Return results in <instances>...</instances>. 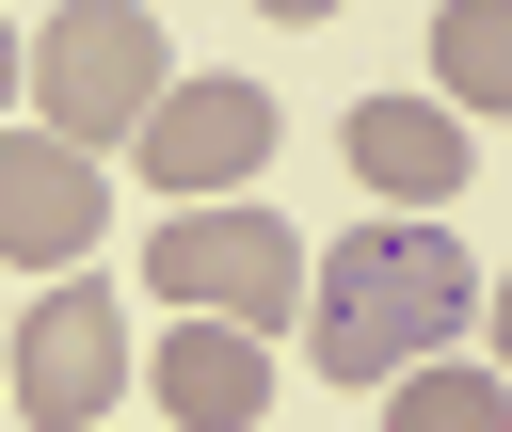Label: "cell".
<instances>
[{"label":"cell","mask_w":512,"mask_h":432,"mask_svg":"<svg viewBox=\"0 0 512 432\" xmlns=\"http://www.w3.org/2000/svg\"><path fill=\"white\" fill-rule=\"evenodd\" d=\"M464 320H496V288L464 272L448 224H352V240H320V304H304L320 384H368V400H384V384L448 368Z\"/></svg>","instance_id":"1"},{"label":"cell","mask_w":512,"mask_h":432,"mask_svg":"<svg viewBox=\"0 0 512 432\" xmlns=\"http://www.w3.org/2000/svg\"><path fill=\"white\" fill-rule=\"evenodd\" d=\"M0 240L48 256V272H80V256H96V144L16 128V144H0Z\"/></svg>","instance_id":"7"},{"label":"cell","mask_w":512,"mask_h":432,"mask_svg":"<svg viewBox=\"0 0 512 432\" xmlns=\"http://www.w3.org/2000/svg\"><path fill=\"white\" fill-rule=\"evenodd\" d=\"M112 384H128V304L96 272H64L32 320H16V416L32 432H112Z\"/></svg>","instance_id":"4"},{"label":"cell","mask_w":512,"mask_h":432,"mask_svg":"<svg viewBox=\"0 0 512 432\" xmlns=\"http://www.w3.org/2000/svg\"><path fill=\"white\" fill-rule=\"evenodd\" d=\"M160 96H176V48H160L144 0H64V16L32 32V128H64V144H144Z\"/></svg>","instance_id":"2"},{"label":"cell","mask_w":512,"mask_h":432,"mask_svg":"<svg viewBox=\"0 0 512 432\" xmlns=\"http://www.w3.org/2000/svg\"><path fill=\"white\" fill-rule=\"evenodd\" d=\"M496 368H512V272H496Z\"/></svg>","instance_id":"11"},{"label":"cell","mask_w":512,"mask_h":432,"mask_svg":"<svg viewBox=\"0 0 512 432\" xmlns=\"http://www.w3.org/2000/svg\"><path fill=\"white\" fill-rule=\"evenodd\" d=\"M256 160H272V96H256V80H176L160 128H144V176H160L176 208H240Z\"/></svg>","instance_id":"5"},{"label":"cell","mask_w":512,"mask_h":432,"mask_svg":"<svg viewBox=\"0 0 512 432\" xmlns=\"http://www.w3.org/2000/svg\"><path fill=\"white\" fill-rule=\"evenodd\" d=\"M144 384H160L176 432H240V416H272V336H240V320H176Z\"/></svg>","instance_id":"8"},{"label":"cell","mask_w":512,"mask_h":432,"mask_svg":"<svg viewBox=\"0 0 512 432\" xmlns=\"http://www.w3.org/2000/svg\"><path fill=\"white\" fill-rule=\"evenodd\" d=\"M384 432H512V368H416V384H384Z\"/></svg>","instance_id":"10"},{"label":"cell","mask_w":512,"mask_h":432,"mask_svg":"<svg viewBox=\"0 0 512 432\" xmlns=\"http://www.w3.org/2000/svg\"><path fill=\"white\" fill-rule=\"evenodd\" d=\"M144 288H160L176 320H240V336H272L288 304H320V240H288L256 192H240V208H176V224L144 240Z\"/></svg>","instance_id":"3"},{"label":"cell","mask_w":512,"mask_h":432,"mask_svg":"<svg viewBox=\"0 0 512 432\" xmlns=\"http://www.w3.org/2000/svg\"><path fill=\"white\" fill-rule=\"evenodd\" d=\"M432 96L448 112H512V0H448L432 16Z\"/></svg>","instance_id":"9"},{"label":"cell","mask_w":512,"mask_h":432,"mask_svg":"<svg viewBox=\"0 0 512 432\" xmlns=\"http://www.w3.org/2000/svg\"><path fill=\"white\" fill-rule=\"evenodd\" d=\"M336 144H352V176H368L384 224H432V208L464 192V128H448V96H368Z\"/></svg>","instance_id":"6"}]
</instances>
